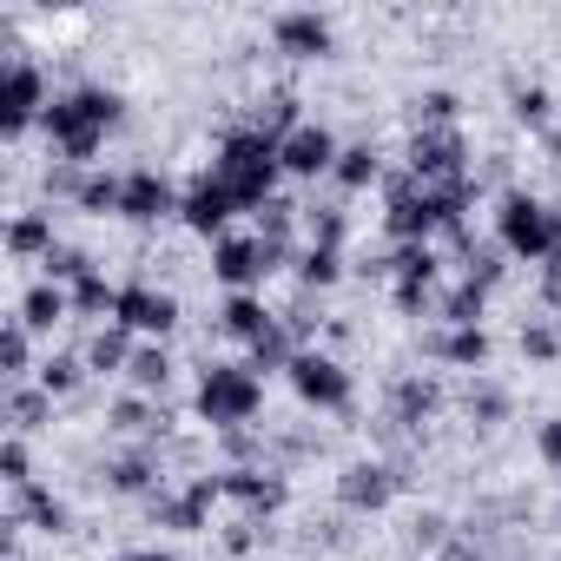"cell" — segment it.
<instances>
[{
    "label": "cell",
    "mask_w": 561,
    "mask_h": 561,
    "mask_svg": "<svg viewBox=\"0 0 561 561\" xmlns=\"http://www.w3.org/2000/svg\"><path fill=\"white\" fill-rule=\"evenodd\" d=\"M27 515H34L41 528H67V508H60L47 489H27Z\"/></svg>",
    "instance_id": "cell-32"
},
{
    "label": "cell",
    "mask_w": 561,
    "mask_h": 561,
    "mask_svg": "<svg viewBox=\"0 0 561 561\" xmlns=\"http://www.w3.org/2000/svg\"><path fill=\"white\" fill-rule=\"evenodd\" d=\"M390 489H397V476L377 469V462H357V469L344 476V502H351V508H383Z\"/></svg>",
    "instance_id": "cell-13"
},
{
    "label": "cell",
    "mask_w": 561,
    "mask_h": 561,
    "mask_svg": "<svg viewBox=\"0 0 561 561\" xmlns=\"http://www.w3.org/2000/svg\"><path fill=\"white\" fill-rule=\"evenodd\" d=\"M423 119L449 126V119H456V100H449V93H430V100H423Z\"/></svg>",
    "instance_id": "cell-39"
},
{
    "label": "cell",
    "mask_w": 561,
    "mask_h": 561,
    "mask_svg": "<svg viewBox=\"0 0 561 561\" xmlns=\"http://www.w3.org/2000/svg\"><path fill=\"white\" fill-rule=\"evenodd\" d=\"M410 172L416 179H462V133L456 126H430L410 146Z\"/></svg>",
    "instance_id": "cell-6"
},
{
    "label": "cell",
    "mask_w": 561,
    "mask_h": 561,
    "mask_svg": "<svg viewBox=\"0 0 561 561\" xmlns=\"http://www.w3.org/2000/svg\"><path fill=\"white\" fill-rule=\"evenodd\" d=\"M271 264H277V257L264 251V238H225L218 257H211V271L225 277V285H257Z\"/></svg>",
    "instance_id": "cell-9"
},
{
    "label": "cell",
    "mask_w": 561,
    "mask_h": 561,
    "mask_svg": "<svg viewBox=\"0 0 561 561\" xmlns=\"http://www.w3.org/2000/svg\"><path fill=\"white\" fill-rule=\"evenodd\" d=\"M0 364H8V370H14V377H21V370H27V324H21V318H14V324H8V337H0Z\"/></svg>",
    "instance_id": "cell-30"
},
{
    "label": "cell",
    "mask_w": 561,
    "mask_h": 561,
    "mask_svg": "<svg viewBox=\"0 0 561 561\" xmlns=\"http://www.w3.org/2000/svg\"><path fill=\"white\" fill-rule=\"evenodd\" d=\"M522 351H528V357H554V351H561V337H554V331H541V324H535V331H528V337H522Z\"/></svg>",
    "instance_id": "cell-37"
},
{
    "label": "cell",
    "mask_w": 561,
    "mask_h": 561,
    "mask_svg": "<svg viewBox=\"0 0 561 561\" xmlns=\"http://www.w3.org/2000/svg\"><path fill=\"white\" fill-rule=\"evenodd\" d=\"M41 106V73L34 67H8V133H21Z\"/></svg>",
    "instance_id": "cell-14"
},
{
    "label": "cell",
    "mask_w": 561,
    "mask_h": 561,
    "mask_svg": "<svg viewBox=\"0 0 561 561\" xmlns=\"http://www.w3.org/2000/svg\"><path fill=\"white\" fill-rule=\"evenodd\" d=\"M179 211H185V225H192V231H218V225H225L231 211H244V205H238V192H231V185L211 172V179H205V185H198V192H192Z\"/></svg>",
    "instance_id": "cell-10"
},
{
    "label": "cell",
    "mask_w": 561,
    "mask_h": 561,
    "mask_svg": "<svg viewBox=\"0 0 561 561\" xmlns=\"http://www.w3.org/2000/svg\"><path fill=\"white\" fill-rule=\"evenodd\" d=\"M159 522L165 528H205V502L185 495V502H159Z\"/></svg>",
    "instance_id": "cell-28"
},
{
    "label": "cell",
    "mask_w": 561,
    "mask_h": 561,
    "mask_svg": "<svg viewBox=\"0 0 561 561\" xmlns=\"http://www.w3.org/2000/svg\"><path fill=\"white\" fill-rule=\"evenodd\" d=\"M277 364H285V370L298 364V357H291V331H285V324H271V331L251 344V370H277Z\"/></svg>",
    "instance_id": "cell-17"
},
{
    "label": "cell",
    "mask_w": 561,
    "mask_h": 561,
    "mask_svg": "<svg viewBox=\"0 0 561 561\" xmlns=\"http://www.w3.org/2000/svg\"><path fill=\"white\" fill-rule=\"evenodd\" d=\"M73 305H80V311H119V291H106V277L87 271L80 285H73Z\"/></svg>",
    "instance_id": "cell-24"
},
{
    "label": "cell",
    "mask_w": 561,
    "mask_h": 561,
    "mask_svg": "<svg viewBox=\"0 0 561 561\" xmlns=\"http://www.w3.org/2000/svg\"><path fill=\"white\" fill-rule=\"evenodd\" d=\"M41 416H47V397H34V390H21V397H14V423H27V430H34Z\"/></svg>",
    "instance_id": "cell-36"
},
{
    "label": "cell",
    "mask_w": 561,
    "mask_h": 561,
    "mask_svg": "<svg viewBox=\"0 0 561 561\" xmlns=\"http://www.w3.org/2000/svg\"><path fill=\"white\" fill-rule=\"evenodd\" d=\"M502 244H508L515 257H554L561 225H554V211H541L535 198H508V205H502Z\"/></svg>",
    "instance_id": "cell-3"
},
{
    "label": "cell",
    "mask_w": 561,
    "mask_h": 561,
    "mask_svg": "<svg viewBox=\"0 0 561 561\" xmlns=\"http://www.w3.org/2000/svg\"><path fill=\"white\" fill-rule=\"evenodd\" d=\"M443 357H449V364H482V357H489L482 324H476V331H449V337H443Z\"/></svg>",
    "instance_id": "cell-23"
},
{
    "label": "cell",
    "mask_w": 561,
    "mask_h": 561,
    "mask_svg": "<svg viewBox=\"0 0 561 561\" xmlns=\"http://www.w3.org/2000/svg\"><path fill=\"white\" fill-rule=\"evenodd\" d=\"M515 113H522V119H541V113H548V93H541V87L515 93Z\"/></svg>",
    "instance_id": "cell-38"
},
{
    "label": "cell",
    "mask_w": 561,
    "mask_h": 561,
    "mask_svg": "<svg viewBox=\"0 0 561 561\" xmlns=\"http://www.w3.org/2000/svg\"><path fill=\"white\" fill-rule=\"evenodd\" d=\"M443 561H482V554H476L469 541H449V548H443Z\"/></svg>",
    "instance_id": "cell-43"
},
{
    "label": "cell",
    "mask_w": 561,
    "mask_h": 561,
    "mask_svg": "<svg viewBox=\"0 0 561 561\" xmlns=\"http://www.w3.org/2000/svg\"><path fill=\"white\" fill-rule=\"evenodd\" d=\"M126 370H133V383H139V390H159L172 364H165V351H133V364H126Z\"/></svg>",
    "instance_id": "cell-26"
},
{
    "label": "cell",
    "mask_w": 561,
    "mask_h": 561,
    "mask_svg": "<svg viewBox=\"0 0 561 561\" xmlns=\"http://www.w3.org/2000/svg\"><path fill=\"white\" fill-rule=\"evenodd\" d=\"M298 271H305V285H331V277H337V251H331V244H318V251H305V264H298Z\"/></svg>",
    "instance_id": "cell-29"
},
{
    "label": "cell",
    "mask_w": 561,
    "mask_h": 561,
    "mask_svg": "<svg viewBox=\"0 0 561 561\" xmlns=\"http://www.w3.org/2000/svg\"><path fill=\"white\" fill-rule=\"evenodd\" d=\"M113 119H119V100H113V93H67V100L47 106V139H54L60 159L80 165V159L100 152V139H106Z\"/></svg>",
    "instance_id": "cell-1"
},
{
    "label": "cell",
    "mask_w": 561,
    "mask_h": 561,
    "mask_svg": "<svg viewBox=\"0 0 561 561\" xmlns=\"http://www.w3.org/2000/svg\"><path fill=\"white\" fill-rule=\"evenodd\" d=\"M14 251H54V231H47L41 211H27V218L14 225Z\"/></svg>",
    "instance_id": "cell-27"
},
{
    "label": "cell",
    "mask_w": 561,
    "mask_h": 561,
    "mask_svg": "<svg viewBox=\"0 0 561 561\" xmlns=\"http://www.w3.org/2000/svg\"><path fill=\"white\" fill-rule=\"evenodd\" d=\"M390 271H397V285H430V271H436V257H430L423 244H403V251L390 257Z\"/></svg>",
    "instance_id": "cell-22"
},
{
    "label": "cell",
    "mask_w": 561,
    "mask_h": 561,
    "mask_svg": "<svg viewBox=\"0 0 561 561\" xmlns=\"http://www.w3.org/2000/svg\"><path fill=\"white\" fill-rule=\"evenodd\" d=\"M119 561H172V554H159V548H139V554H119Z\"/></svg>",
    "instance_id": "cell-44"
},
{
    "label": "cell",
    "mask_w": 561,
    "mask_h": 561,
    "mask_svg": "<svg viewBox=\"0 0 561 561\" xmlns=\"http://www.w3.org/2000/svg\"><path fill=\"white\" fill-rule=\"evenodd\" d=\"M54 318H67V298H60L54 285L27 291V305H21V324H27V331H54Z\"/></svg>",
    "instance_id": "cell-18"
},
{
    "label": "cell",
    "mask_w": 561,
    "mask_h": 561,
    "mask_svg": "<svg viewBox=\"0 0 561 561\" xmlns=\"http://www.w3.org/2000/svg\"><path fill=\"white\" fill-rule=\"evenodd\" d=\"M119 331H146V337H165L172 331V318H179V305L165 298V291H146V285H133V291H119Z\"/></svg>",
    "instance_id": "cell-8"
},
{
    "label": "cell",
    "mask_w": 561,
    "mask_h": 561,
    "mask_svg": "<svg viewBox=\"0 0 561 561\" xmlns=\"http://www.w3.org/2000/svg\"><path fill=\"white\" fill-rule=\"evenodd\" d=\"M337 179H344V185H370V179H377V152H370V146L337 152Z\"/></svg>",
    "instance_id": "cell-25"
},
{
    "label": "cell",
    "mask_w": 561,
    "mask_h": 561,
    "mask_svg": "<svg viewBox=\"0 0 561 561\" xmlns=\"http://www.w3.org/2000/svg\"><path fill=\"white\" fill-rule=\"evenodd\" d=\"M541 456H548V462H561V423H548V430H541Z\"/></svg>",
    "instance_id": "cell-42"
},
{
    "label": "cell",
    "mask_w": 561,
    "mask_h": 561,
    "mask_svg": "<svg viewBox=\"0 0 561 561\" xmlns=\"http://www.w3.org/2000/svg\"><path fill=\"white\" fill-rule=\"evenodd\" d=\"M0 476L27 489V443H8V449H0Z\"/></svg>",
    "instance_id": "cell-35"
},
{
    "label": "cell",
    "mask_w": 561,
    "mask_h": 561,
    "mask_svg": "<svg viewBox=\"0 0 561 561\" xmlns=\"http://www.w3.org/2000/svg\"><path fill=\"white\" fill-rule=\"evenodd\" d=\"M548 291H554V305H561V271H554V277H548Z\"/></svg>",
    "instance_id": "cell-45"
},
{
    "label": "cell",
    "mask_w": 561,
    "mask_h": 561,
    "mask_svg": "<svg viewBox=\"0 0 561 561\" xmlns=\"http://www.w3.org/2000/svg\"><path fill=\"white\" fill-rule=\"evenodd\" d=\"M119 211L126 218H159V211H172V185L159 172H133L126 192H119Z\"/></svg>",
    "instance_id": "cell-11"
},
{
    "label": "cell",
    "mask_w": 561,
    "mask_h": 561,
    "mask_svg": "<svg viewBox=\"0 0 561 561\" xmlns=\"http://www.w3.org/2000/svg\"><path fill=\"white\" fill-rule=\"evenodd\" d=\"M87 364H93V370H126V364H133L126 331H100V337L87 344Z\"/></svg>",
    "instance_id": "cell-20"
},
{
    "label": "cell",
    "mask_w": 561,
    "mask_h": 561,
    "mask_svg": "<svg viewBox=\"0 0 561 561\" xmlns=\"http://www.w3.org/2000/svg\"><path fill=\"white\" fill-rule=\"evenodd\" d=\"M198 410H205L211 423H244V416L257 410V377H251V370H231V364L205 370V383H198Z\"/></svg>",
    "instance_id": "cell-4"
},
{
    "label": "cell",
    "mask_w": 561,
    "mask_h": 561,
    "mask_svg": "<svg viewBox=\"0 0 561 561\" xmlns=\"http://www.w3.org/2000/svg\"><path fill=\"white\" fill-rule=\"evenodd\" d=\"M225 489H231L238 502H251V508H277V502H285V482H271V476H257V469L225 476Z\"/></svg>",
    "instance_id": "cell-15"
},
{
    "label": "cell",
    "mask_w": 561,
    "mask_h": 561,
    "mask_svg": "<svg viewBox=\"0 0 561 561\" xmlns=\"http://www.w3.org/2000/svg\"><path fill=\"white\" fill-rule=\"evenodd\" d=\"M277 47L285 54H324L331 47V21L324 14H277Z\"/></svg>",
    "instance_id": "cell-12"
},
{
    "label": "cell",
    "mask_w": 561,
    "mask_h": 561,
    "mask_svg": "<svg viewBox=\"0 0 561 561\" xmlns=\"http://www.w3.org/2000/svg\"><path fill=\"white\" fill-rule=\"evenodd\" d=\"M430 410H436V383H416V377H410V383L397 390V423H423Z\"/></svg>",
    "instance_id": "cell-21"
},
{
    "label": "cell",
    "mask_w": 561,
    "mask_h": 561,
    "mask_svg": "<svg viewBox=\"0 0 561 561\" xmlns=\"http://www.w3.org/2000/svg\"><path fill=\"white\" fill-rule=\"evenodd\" d=\"M225 331L257 344V337L271 331V318H264V305H257V298H231V305H225Z\"/></svg>",
    "instance_id": "cell-19"
},
{
    "label": "cell",
    "mask_w": 561,
    "mask_h": 561,
    "mask_svg": "<svg viewBox=\"0 0 561 561\" xmlns=\"http://www.w3.org/2000/svg\"><path fill=\"white\" fill-rule=\"evenodd\" d=\"M113 482H119V489H146V482H152V462H146V456H126V462H113Z\"/></svg>",
    "instance_id": "cell-34"
},
{
    "label": "cell",
    "mask_w": 561,
    "mask_h": 561,
    "mask_svg": "<svg viewBox=\"0 0 561 561\" xmlns=\"http://www.w3.org/2000/svg\"><path fill=\"white\" fill-rule=\"evenodd\" d=\"M218 179L238 192V205H271V179H277V139L271 133H231L218 152Z\"/></svg>",
    "instance_id": "cell-2"
},
{
    "label": "cell",
    "mask_w": 561,
    "mask_h": 561,
    "mask_svg": "<svg viewBox=\"0 0 561 561\" xmlns=\"http://www.w3.org/2000/svg\"><path fill=\"white\" fill-rule=\"evenodd\" d=\"M277 165L298 172V179H318V172H337V139L324 126H291L277 139Z\"/></svg>",
    "instance_id": "cell-5"
},
{
    "label": "cell",
    "mask_w": 561,
    "mask_h": 561,
    "mask_svg": "<svg viewBox=\"0 0 561 561\" xmlns=\"http://www.w3.org/2000/svg\"><path fill=\"white\" fill-rule=\"evenodd\" d=\"M291 383H298V397H305V403H318V410H337V403L351 397V377H344L331 357H318V351H298Z\"/></svg>",
    "instance_id": "cell-7"
},
{
    "label": "cell",
    "mask_w": 561,
    "mask_h": 561,
    "mask_svg": "<svg viewBox=\"0 0 561 561\" xmlns=\"http://www.w3.org/2000/svg\"><path fill=\"white\" fill-rule=\"evenodd\" d=\"M476 318H482V285L469 277V285H456V291H449L443 324H449V331H476Z\"/></svg>",
    "instance_id": "cell-16"
},
{
    "label": "cell",
    "mask_w": 561,
    "mask_h": 561,
    "mask_svg": "<svg viewBox=\"0 0 561 561\" xmlns=\"http://www.w3.org/2000/svg\"><path fill=\"white\" fill-rule=\"evenodd\" d=\"M87 271H93V264H87L73 244H54V251H47V277H87Z\"/></svg>",
    "instance_id": "cell-31"
},
{
    "label": "cell",
    "mask_w": 561,
    "mask_h": 561,
    "mask_svg": "<svg viewBox=\"0 0 561 561\" xmlns=\"http://www.w3.org/2000/svg\"><path fill=\"white\" fill-rule=\"evenodd\" d=\"M41 383H47V397H60V390H73V383H80V364H73V357H54V364L41 370Z\"/></svg>",
    "instance_id": "cell-33"
},
{
    "label": "cell",
    "mask_w": 561,
    "mask_h": 561,
    "mask_svg": "<svg viewBox=\"0 0 561 561\" xmlns=\"http://www.w3.org/2000/svg\"><path fill=\"white\" fill-rule=\"evenodd\" d=\"M113 423H119V430H146L152 416H146V403H119V410H113Z\"/></svg>",
    "instance_id": "cell-41"
},
{
    "label": "cell",
    "mask_w": 561,
    "mask_h": 561,
    "mask_svg": "<svg viewBox=\"0 0 561 561\" xmlns=\"http://www.w3.org/2000/svg\"><path fill=\"white\" fill-rule=\"evenodd\" d=\"M502 410H508V403H502V390H482V397H469V416H489V423H495Z\"/></svg>",
    "instance_id": "cell-40"
}]
</instances>
